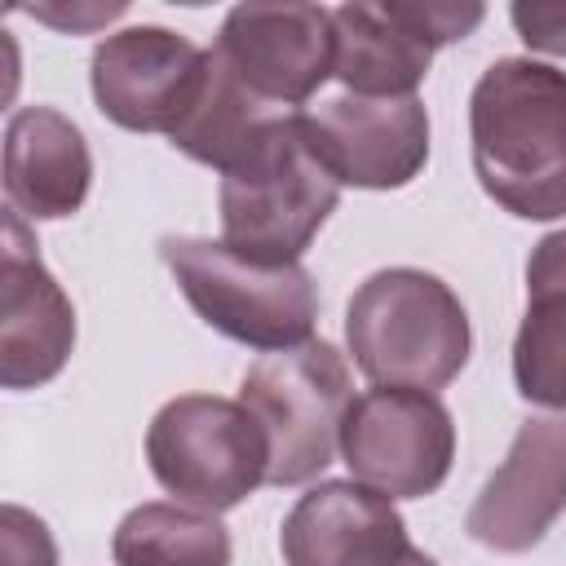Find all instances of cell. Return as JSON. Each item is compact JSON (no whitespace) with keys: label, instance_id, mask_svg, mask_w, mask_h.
Masks as SVG:
<instances>
[{"label":"cell","instance_id":"obj_17","mask_svg":"<svg viewBox=\"0 0 566 566\" xmlns=\"http://www.w3.org/2000/svg\"><path fill=\"white\" fill-rule=\"evenodd\" d=\"M111 557L115 566H230V531L217 513L150 500L119 517Z\"/></svg>","mask_w":566,"mask_h":566},{"label":"cell","instance_id":"obj_16","mask_svg":"<svg viewBox=\"0 0 566 566\" xmlns=\"http://www.w3.org/2000/svg\"><path fill=\"white\" fill-rule=\"evenodd\" d=\"M513 385L526 402L566 411V230H553L531 248Z\"/></svg>","mask_w":566,"mask_h":566},{"label":"cell","instance_id":"obj_6","mask_svg":"<svg viewBox=\"0 0 566 566\" xmlns=\"http://www.w3.org/2000/svg\"><path fill=\"white\" fill-rule=\"evenodd\" d=\"M146 460L177 504L230 513L265 482L270 447L243 402L181 394L155 411L146 429Z\"/></svg>","mask_w":566,"mask_h":566},{"label":"cell","instance_id":"obj_2","mask_svg":"<svg viewBox=\"0 0 566 566\" xmlns=\"http://www.w3.org/2000/svg\"><path fill=\"white\" fill-rule=\"evenodd\" d=\"M345 345L371 385L442 389L469 363V314L429 270L394 265L358 283L345 310Z\"/></svg>","mask_w":566,"mask_h":566},{"label":"cell","instance_id":"obj_1","mask_svg":"<svg viewBox=\"0 0 566 566\" xmlns=\"http://www.w3.org/2000/svg\"><path fill=\"white\" fill-rule=\"evenodd\" d=\"M473 177L522 221L566 217V71L531 57L491 62L469 93Z\"/></svg>","mask_w":566,"mask_h":566},{"label":"cell","instance_id":"obj_10","mask_svg":"<svg viewBox=\"0 0 566 566\" xmlns=\"http://www.w3.org/2000/svg\"><path fill=\"white\" fill-rule=\"evenodd\" d=\"M314 155L340 186L402 190L429 159V115L420 97H332L301 115Z\"/></svg>","mask_w":566,"mask_h":566},{"label":"cell","instance_id":"obj_5","mask_svg":"<svg viewBox=\"0 0 566 566\" xmlns=\"http://www.w3.org/2000/svg\"><path fill=\"white\" fill-rule=\"evenodd\" d=\"M239 402L261 424L270 447V486H301L314 482L336 447L340 424L354 402V380L336 345L305 340L296 349L265 354L248 367Z\"/></svg>","mask_w":566,"mask_h":566},{"label":"cell","instance_id":"obj_13","mask_svg":"<svg viewBox=\"0 0 566 566\" xmlns=\"http://www.w3.org/2000/svg\"><path fill=\"white\" fill-rule=\"evenodd\" d=\"M566 513V411L531 416L478 491L464 531L491 553L535 548Z\"/></svg>","mask_w":566,"mask_h":566},{"label":"cell","instance_id":"obj_3","mask_svg":"<svg viewBox=\"0 0 566 566\" xmlns=\"http://www.w3.org/2000/svg\"><path fill=\"white\" fill-rule=\"evenodd\" d=\"M336 203L340 181L314 155L305 119L287 111L221 172V243L256 261H301Z\"/></svg>","mask_w":566,"mask_h":566},{"label":"cell","instance_id":"obj_20","mask_svg":"<svg viewBox=\"0 0 566 566\" xmlns=\"http://www.w3.org/2000/svg\"><path fill=\"white\" fill-rule=\"evenodd\" d=\"M509 18L531 53L566 57V0H517L509 4Z\"/></svg>","mask_w":566,"mask_h":566},{"label":"cell","instance_id":"obj_19","mask_svg":"<svg viewBox=\"0 0 566 566\" xmlns=\"http://www.w3.org/2000/svg\"><path fill=\"white\" fill-rule=\"evenodd\" d=\"M0 553L4 566H57L53 531L22 504L0 509Z\"/></svg>","mask_w":566,"mask_h":566},{"label":"cell","instance_id":"obj_12","mask_svg":"<svg viewBox=\"0 0 566 566\" xmlns=\"http://www.w3.org/2000/svg\"><path fill=\"white\" fill-rule=\"evenodd\" d=\"M279 548L287 566H438L411 544L394 500L354 478L310 486L283 517Z\"/></svg>","mask_w":566,"mask_h":566},{"label":"cell","instance_id":"obj_18","mask_svg":"<svg viewBox=\"0 0 566 566\" xmlns=\"http://www.w3.org/2000/svg\"><path fill=\"white\" fill-rule=\"evenodd\" d=\"M287 111H274L265 106L261 97H252L239 75L226 66V57L212 49V66H208V80H203V93L195 102V111L177 124V133L168 137L181 155H190L195 164H208L217 172H226L256 137L270 119H279Z\"/></svg>","mask_w":566,"mask_h":566},{"label":"cell","instance_id":"obj_14","mask_svg":"<svg viewBox=\"0 0 566 566\" xmlns=\"http://www.w3.org/2000/svg\"><path fill=\"white\" fill-rule=\"evenodd\" d=\"M93 155L84 133L53 106H22L4 128V199L27 221H62L84 208Z\"/></svg>","mask_w":566,"mask_h":566},{"label":"cell","instance_id":"obj_11","mask_svg":"<svg viewBox=\"0 0 566 566\" xmlns=\"http://www.w3.org/2000/svg\"><path fill=\"white\" fill-rule=\"evenodd\" d=\"M0 243V385L40 389L75 349V305L44 270L27 217L13 208L4 212Z\"/></svg>","mask_w":566,"mask_h":566},{"label":"cell","instance_id":"obj_4","mask_svg":"<svg viewBox=\"0 0 566 566\" xmlns=\"http://www.w3.org/2000/svg\"><path fill=\"white\" fill-rule=\"evenodd\" d=\"M159 256L190 310L226 340L261 354L314 340L310 332L318 318V287L301 261H256L221 239L190 234H164Z\"/></svg>","mask_w":566,"mask_h":566},{"label":"cell","instance_id":"obj_15","mask_svg":"<svg viewBox=\"0 0 566 566\" xmlns=\"http://www.w3.org/2000/svg\"><path fill=\"white\" fill-rule=\"evenodd\" d=\"M336 66L332 75L354 97H416L433 62V40L411 13V0L332 9Z\"/></svg>","mask_w":566,"mask_h":566},{"label":"cell","instance_id":"obj_8","mask_svg":"<svg viewBox=\"0 0 566 566\" xmlns=\"http://www.w3.org/2000/svg\"><path fill=\"white\" fill-rule=\"evenodd\" d=\"M212 66V49L195 40L142 22L106 35L93 49L88 84L97 111L128 133H177V124L195 111L203 80Z\"/></svg>","mask_w":566,"mask_h":566},{"label":"cell","instance_id":"obj_9","mask_svg":"<svg viewBox=\"0 0 566 566\" xmlns=\"http://www.w3.org/2000/svg\"><path fill=\"white\" fill-rule=\"evenodd\" d=\"M217 53L265 106H305L336 66L332 9L234 4L217 31Z\"/></svg>","mask_w":566,"mask_h":566},{"label":"cell","instance_id":"obj_7","mask_svg":"<svg viewBox=\"0 0 566 566\" xmlns=\"http://www.w3.org/2000/svg\"><path fill=\"white\" fill-rule=\"evenodd\" d=\"M340 460L354 482L389 500H424L451 473L455 420L438 394L376 385L345 411Z\"/></svg>","mask_w":566,"mask_h":566}]
</instances>
